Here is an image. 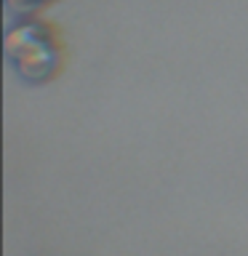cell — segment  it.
Here are the masks:
<instances>
[{
    "label": "cell",
    "mask_w": 248,
    "mask_h": 256,
    "mask_svg": "<svg viewBox=\"0 0 248 256\" xmlns=\"http://www.w3.org/2000/svg\"><path fill=\"white\" fill-rule=\"evenodd\" d=\"M22 8H30V6H35V0H16ZM38 3H46V0H38Z\"/></svg>",
    "instance_id": "7a4b0ae2"
},
{
    "label": "cell",
    "mask_w": 248,
    "mask_h": 256,
    "mask_svg": "<svg viewBox=\"0 0 248 256\" xmlns=\"http://www.w3.org/2000/svg\"><path fill=\"white\" fill-rule=\"evenodd\" d=\"M19 56H11L16 62L19 72H27V67H54L56 62V51L51 46V40L46 38V30L38 27V24H22V27L11 30L8 35V54H16Z\"/></svg>",
    "instance_id": "6da1fadb"
}]
</instances>
